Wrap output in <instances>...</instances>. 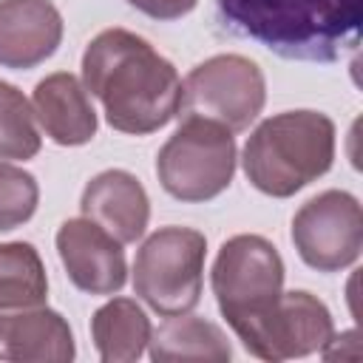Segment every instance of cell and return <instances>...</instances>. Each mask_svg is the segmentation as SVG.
Listing matches in <instances>:
<instances>
[{"instance_id": "obj_1", "label": "cell", "mask_w": 363, "mask_h": 363, "mask_svg": "<svg viewBox=\"0 0 363 363\" xmlns=\"http://www.w3.org/2000/svg\"><path fill=\"white\" fill-rule=\"evenodd\" d=\"M82 85L99 99L108 125L130 136L156 133L182 102L176 65L128 28H105L85 45Z\"/></svg>"}, {"instance_id": "obj_2", "label": "cell", "mask_w": 363, "mask_h": 363, "mask_svg": "<svg viewBox=\"0 0 363 363\" xmlns=\"http://www.w3.org/2000/svg\"><path fill=\"white\" fill-rule=\"evenodd\" d=\"M224 34L298 62H335L360 43L363 0H216Z\"/></svg>"}, {"instance_id": "obj_3", "label": "cell", "mask_w": 363, "mask_h": 363, "mask_svg": "<svg viewBox=\"0 0 363 363\" xmlns=\"http://www.w3.org/2000/svg\"><path fill=\"white\" fill-rule=\"evenodd\" d=\"M335 162V122L320 111L267 116L247 139L241 167L247 182L272 199H289L329 173Z\"/></svg>"}, {"instance_id": "obj_4", "label": "cell", "mask_w": 363, "mask_h": 363, "mask_svg": "<svg viewBox=\"0 0 363 363\" xmlns=\"http://www.w3.org/2000/svg\"><path fill=\"white\" fill-rule=\"evenodd\" d=\"M207 238L193 227H159L133 261V292L162 318L199 306L204 286Z\"/></svg>"}, {"instance_id": "obj_5", "label": "cell", "mask_w": 363, "mask_h": 363, "mask_svg": "<svg viewBox=\"0 0 363 363\" xmlns=\"http://www.w3.org/2000/svg\"><path fill=\"white\" fill-rule=\"evenodd\" d=\"M156 176L167 196L199 204L221 196L235 176L233 133L201 116H184L156 153Z\"/></svg>"}, {"instance_id": "obj_6", "label": "cell", "mask_w": 363, "mask_h": 363, "mask_svg": "<svg viewBox=\"0 0 363 363\" xmlns=\"http://www.w3.org/2000/svg\"><path fill=\"white\" fill-rule=\"evenodd\" d=\"M218 312L230 329L261 318L284 292V258L272 241L255 233L227 238L210 272Z\"/></svg>"}, {"instance_id": "obj_7", "label": "cell", "mask_w": 363, "mask_h": 363, "mask_svg": "<svg viewBox=\"0 0 363 363\" xmlns=\"http://www.w3.org/2000/svg\"><path fill=\"white\" fill-rule=\"evenodd\" d=\"M267 102V79L255 60L244 54H216L199 62L182 82L179 113L224 125L230 133L247 130Z\"/></svg>"}, {"instance_id": "obj_8", "label": "cell", "mask_w": 363, "mask_h": 363, "mask_svg": "<svg viewBox=\"0 0 363 363\" xmlns=\"http://www.w3.org/2000/svg\"><path fill=\"white\" fill-rule=\"evenodd\" d=\"M235 335L252 357L281 363L326 349L335 335V323L329 306L318 295L292 289L281 292L272 309L235 329Z\"/></svg>"}, {"instance_id": "obj_9", "label": "cell", "mask_w": 363, "mask_h": 363, "mask_svg": "<svg viewBox=\"0 0 363 363\" xmlns=\"http://www.w3.org/2000/svg\"><path fill=\"white\" fill-rule=\"evenodd\" d=\"M292 244L301 261L318 272H340L360 258L363 213L357 196L323 190L292 216Z\"/></svg>"}, {"instance_id": "obj_10", "label": "cell", "mask_w": 363, "mask_h": 363, "mask_svg": "<svg viewBox=\"0 0 363 363\" xmlns=\"http://www.w3.org/2000/svg\"><path fill=\"white\" fill-rule=\"evenodd\" d=\"M57 255L68 281L88 295H113L128 281V264L122 241H116L96 221L79 216L68 218L57 230Z\"/></svg>"}, {"instance_id": "obj_11", "label": "cell", "mask_w": 363, "mask_h": 363, "mask_svg": "<svg viewBox=\"0 0 363 363\" xmlns=\"http://www.w3.org/2000/svg\"><path fill=\"white\" fill-rule=\"evenodd\" d=\"M62 14L51 0H0V65L28 71L62 43Z\"/></svg>"}, {"instance_id": "obj_12", "label": "cell", "mask_w": 363, "mask_h": 363, "mask_svg": "<svg viewBox=\"0 0 363 363\" xmlns=\"http://www.w3.org/2000/svg\"><path fill=\"white\" fill-rule=\"evenodd\" d=\"M77 354L68 320L48 303L0 309V360L68 363Z\"/></svg>"}, {"instance_id": "obj_13", "label": "cell", "mask_w": 363, "mask_h": 363, "mask_svg": "<svg viewBox=\"0 0 363 363\" xmlns=\"http://www.w3.org/2000/svg\"><path fill=\"white\" fill-rule=\"evenodd\" d=\"M79 210L85 218L96 221L116 241L133 244L145 235L150 221V199L142 182L119 167L96 173L79 199Z\"/></svg>"}, {"instance_id": "obj_14", "label": "cell", "mask_w": 363, "mask_h": 363, "mask_svg": "<svg viewBox=\"0 0 363 363\" xmlns=\"http://www.w3.org/2000/svg\"><path fill=\"white\" fill-rule=\"evenodd\" d=\"M31 108L40 128L54 145L79 147L96 136L99 122L91 105V94L68 71H54L45 79H40L34 85Z\"/></svg>"}, {"instance_id": "obj_15", "label": "cell", "mask_w": 363, "mask_h": 363, "mask_svg": "<svg viewBox=\"0 0 363 363\" xmlns=\"http://www.w3.org/2000/svg\"><path fill=\"white\" fill-rule=\"evenodd\" d=\"M150 318L133 298H111L91 318V340L102 363H133L150 340Z\"/></svg>"}, {"instance_id": "obj_16", "label": "cell", "mask_w": 363, "mask_h": 363, "mask_svg": "<svg viewBox=\"0 0 363 363\" xmlns=\"http://www.w3.org/2000/svg\"><path fill=\"white\" fill-rule=\"evenodd\" d=\"M150 357L156 363H176V360H213L224 363L233 357V346L221 326L196 315H173L159 329L150 332L147 340Z\"/></svg>"}, {"instance_id": "obj_17", "label": "cell", "mask_w": 363, "mask_h": 363, "mask_svg": "<svg viewBox=\"0 0 363 363\" xmlns=\"http://www.w3.org/2000/svg\"><path fill=\"white\" fill-rule=\"evenodd\" d=\"M45 298L48 275L37 247L28 241L0 244V309L37 306Z\"/></svg>"}, {"instance_id": "obj_18", "label": "cell", "mask_w": 363, "mask_h": 363, "mask_svg": "<svg viewBox=\"0 0 363 363\" xmlns=\"http://www.w3.org/2000/svg\"><path fill=\"white\" fill-rule=\"evenodd\" d=\"M40 147L43 136L31 102L17 85L0 79V159L26 162L34 159Z\"/></svg>"}, {"instance_id": "obj_19", "label": "cell", "mask_w": 363, "mask_h": 363, "mask_svg": "<svg viewBox=\"0 0 363 363\" xmlns=\"http://www.w3.org/2000/svg\"><path fill=\"white\" fill-rule=\"evenodd\" d=\"M40 184L37 179L9 162H0V233L17 230L37 213Z\"/></svg>"}, {"instance_id": "obj_20", "label": "cell", "mask_w": 363, "mask_h": 363, "mask_svg": "<svg viewBox=\"0 0 363 363\" xmlns=\"http://www.w3.org/2000/svg\"><path fill=\"white\" fill-rule=\"evenodd\" d=\"M196 3L199 0H128V6L150 20H182L196 9Z\"/></svg>"}]
</instances>
